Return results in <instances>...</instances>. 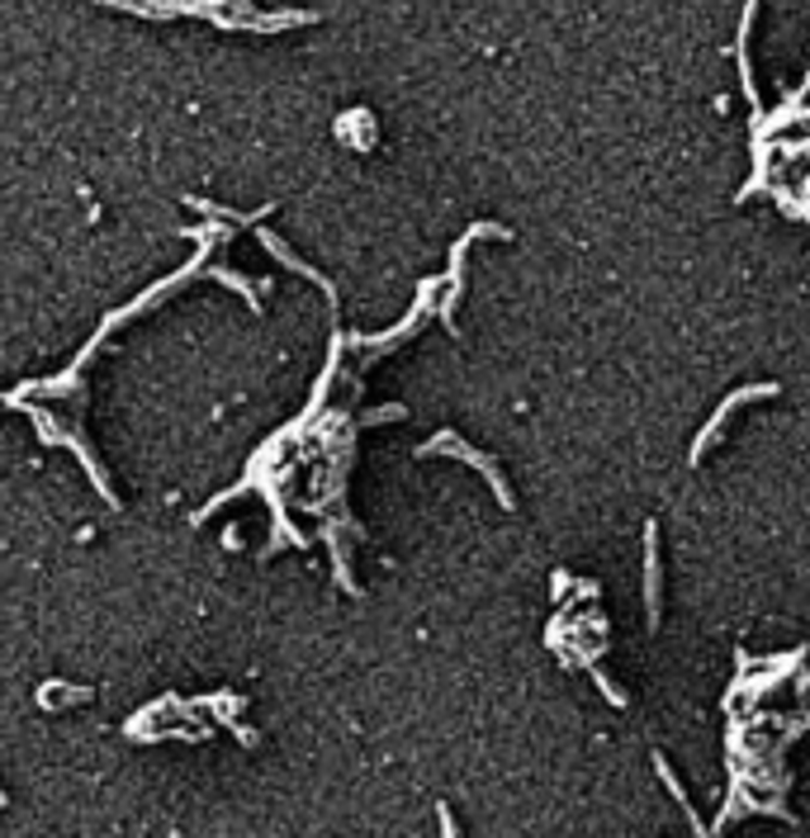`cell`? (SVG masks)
Segmentation results:
<instances>
[{"label": "cell", "mask_w": 810, "mask_h": 838, "mask_svg": "<svg viewBox=\"0 0 810 838\" xmlns=\"http://www.w3.org/2000/svg\"><path fill=\"white\" fill-rule=\"evenodd\" d=\"M587 668H593V683H597V687H603V697H607L611 706H625V691H621L617 683H611V677L603 673V668H597V663H587Z\"/></svg>", "instance_id": "6"}, {"label": "cell", "mask_w": 810, "mask_h": 838, "mask_svg": "<svg viewBox=\"0 0 810 838\" xmlns=\"http://www.w3.org/2000/svg\"><path fill=\"white\" fill-rule=\"evenodd\" d=\"M773 394H777V384H744V389H735V394H725V403H721V408L711 412V422L701 427L697 436H692V450H687V460H692V465H701V455H707L711 445H716V436H721V427L730 422V412H735V408H744V403L773 398Z\"/></svg>", "instance_id": "2"}, {"label": "cell", "mask_w": 810, "mask_h": 838, "mask_svg": "<svg viewBox=\"0 0 810 838\" xmlns=\"http://www.w3.org/2000/svg\"><path fill=\"white\" fill-rule=\"evenodd\" d=\"M474 238H512L507 228H498V223H474V228L465 232L460 242H455V252H451V294H446V308H441V318H446V327H455V304H460V290H465V252H469V242Z\"/></svg>", "instance_id": "3"}, {"label": "cell", "mask_w": 810, "mask_h": 838, "mask_svg": "<svg viewBox=\"0 0 810 838\" xmlns=\"http://www.w3.org/2000/svg\"><path fill=\"white\" fill-rule=\"evenodd\" d=\"M645 607H649V631H659L663 601H659V526H645Z\"/></svg>", "instance_id": "4"}, {"label": "cell", "mask_w": 810, "mask_h": 838, "mask_svg": "<svg viewBox=\"0 0 810 838\" xmlns=\"http://www.w3.org/2000/svg\"><path fill=\"white\" fill-rule=\"evenodd\" d=\"M422 455H460V460H465V465H474V469H479V474H483V479H489V483H493V493H498V503L507 507V512H512V503H517V497H512V488H507V479H503V469H498V465H493V460H489V455H479V450H474V445H465L460 436H455V431H441V436H431V441L422 445Z\"/></svg>", "instance_id": "1"}, {"label": "cell", "mask_w": 810, "mask_h": 838, "mask_svg": "<svg viewBox=\"0 0 810 838\" xmlns=\"http://www.w3.org/2000/svg\"><path fill=\"white\" fill-rule=\"evenodd\" d=\"M261 246H266V252H270V256H280V261H284V266H290V270H299V275H308V280H318V284H322V290H328V294H332V284H328V280H322V275H318V270H308V266H304V261H294V252H290V246H284L280 238H270V232H261Z\"/></svg>", "instance_id": "5"}]
</instances>
